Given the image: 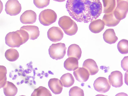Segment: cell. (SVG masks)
I'll use <instances>...</instances> for the list:
<instances>
[{
    "instance_id": "obj_1",
    "label": "cell",
    "mask_w": 128,
    "mask_h": 96,
    "mask_svg": "<svg viewBox=\"0 0 128 96\" xmlns=\"http://www.w3.org/2000/svg\"><path fill=\"white\" fill-rule=\"evenodd\" d=\"M66 7L72 18L84 23L96 19L100 15L102 8L100 0H67Z\"/></svg>"
},
{
    "instance_id": "obj_2",
    "label": "cell",
    "mask_w": 128,
    "mask_h": 96,
    "mask_svg": "<svg viewBox=\"0 0 128 96\" xmlns=\"http://www.w3.org/2000/svg\"><path fill=\"white\" fill-rule=\"evenodd\" d=\"M29 39L28 32L24 30L20 29L19 30L7 34L5 38V43L11 48H19Z\"/></svg>"
},
{
    "instance_id": "obj_3",
    "label": "cell",
    "mask_w": 128,
    "mask_h": 96,
    "mask_svg": "<svg viewBox=\"0 0 128 96\" xmlns=\"http://www.w3.org/2000/svg\"><path fill=\"white\" fill-rule=\"evenodd\" d=\"M58 24L66 34L72 36L75 34L78 30L77 25L70 17L64 16L60 17Z\"/></svg>"
},
{
    "instance_id": "obj_4",
    "label": "cell",
    "mask_w": 128,
    "mask_h": 96,
    "mask_svg": "<svg viewBox=\"0 0 128 96\" xmlns=\"http://www.w3.org/2000/svg\"><path fill=\"white\" fill-rule=\"evenodd\" d=\"M66 47L64 44L58 43L53 44L48 49L49 54L50 57L56 60L62 58L66 53Z\"/></svg>"
},
{
    "instance_id": "obj_5",
    "label": "cell",
    "mask_w": 128,
    "mask_h": 96,
    "mask_svg": "<svg viewBox=\"0 0 128 96\" xmlns=\"http://www.w3.org/2000/svg\"><path fill=\"white\" fill-rule=\"evenodd\" d=\"M57 15L56 12L50 9H46L42 11L39 16L40 23L45 26H49L56 21Z\"/></svg>"
},
{
    "instance_id": "obj_6",
    "label": "cell",
    "mask_w": 128,
    "mask_h": 96,
    "mask_svg": "<svg viewBox=\"0 0 128 96\" xmlns=\"http://www.w3.org/2000/svg\"><path fill=\"white\" fill-rule=\"evenodd\" d=\"M116 6L113 11L115 17L121 20L126 17L128 10V0H116Z\"/></svg>"
},
{
    "instance_id": "obj_7",
    "label": "cell",
    "mask_w": 128,
    "mask_h": 96,
    "mask_svg": "<svg viewBox=\"0 0 128 96\" xmlns=\"http://www.w3.org/2000/svg\"><path fill=\"white\" fill-rule=\"evenodd\" d=\"M111 85L109 80L103 77L97 78L93 84L94 90L100 93H105L108 92L110 88Z\"/></svg>"
},
{
    "instance_id": "obj_8",
    "label": "cell",
    "mask_w": 128,
    "mask_h": 96,
    "mask_svg": "<svg viewBox=\"0 0 128 96\" xmlns=\"http://www.w3.org/2000/svg\"><path fill=\"white\" fill-rule=\"evenodd\" d=\"M5 11L10 16H15L21 12L22 6L17 0H8L5 5Z\"/></svg>"
},
{
    "instance_id": "obj_9",
    "label": "cell",
    "mask_w": 128,
    "mask_h": 96,
    "mask_svg": "<svg viewBox=\"0 0 128 96\" xmlns=\"http://www.w3.org/2000/svg\"><path fill=\"white\" fill-rule=\"evenodd\" d=\"M108 79L111 85L115 88L120 87L123 84V75L119 71L112 72L108 76Z\"/></svg>"
},
{
    "instance_id": "obj_10",
    "label": "cell",
    "mask_w": 128,
    "mask_h": 96,
    "mask_svg": "<svg viewBox=\"0 0 128 96\" xmlns=\"http://www.w3.org/2000/svg\"><path fill=\"white\" fill-rule=\"evenodd\" d=\"M47 34L48 38L53 42L60 41L64 36L63 32L61 29L56 26H53L49 29Z\"/></svg>"
},
{
    "instance_id": "obj_11",
    "label": "cell",
    "mask_w": 128,
    "mask_h": 96,
    "mask_svg": "<svg viewBox=\"0 0 128 96\" xmlns=\"http://www.w3.org/2000/svg\"><path fill=\"white\" fill-rule=\"evenodd\" d=\"M37 15L34 11L30 10L24 12L20 17V20L24 24H32L35 23L36 20Z\"/></svg>"
},
{
    "instance_id": "obj_12",
    "label": "cell",
    "mask_w": 128,
    "mask_h": 96,
    "mask_svg": "<svg viewBox=\"0 0 128 96\" xmlns=\"http://www.w3.org/2000/svg\"><path fill=\"white\" fill-rule=\"evenodd\" d=\"M49 88L54 94H60L63 89V85L61 80L58 78H53L50 79L48 82Z\"/></svg>"
},
{
    "instance_id": "obj_13",
    "label": "cell",
    "mask_w": 128,
    "mask_h": 96,
    "mask_svg": "<svg viewBox=\"0 0 128 96\" xmlns=\"http://www.w3.org/2000/svg\"><path fill=\"white\" fill-rule=\"evenodd\" d=\"M82 67L88 70L90 75H95L99 70L96 62L90 58L87 59L84 61L82 64Z\"/></svg>"
},
{
    "instance_id": "obj_14",
    "label": "cell",
    "mask_w": 128,
    "mask_h": 96,
    "mask_svg": "<svg viewBox=\"0 0 128 96\" xmlns=\"http://www.w3.org/2000/svg\"><path fill=\"white\" fill-rule=\"evenodd\" d=\"M73 74L76 80L80 82H86L90 75L88 70L83 67H78L74 71Z\"/></svg>"
},
{
    "instance_id": "obj_15",
    "label": "cell",
    "mask_w": 128,
    "mask_h": 96,
    "mask_svg": "<svg viewBox=\"0 0 128 96\" xmlns=\"http://www.w3.org/2000/svg\"><path fill=\"white\" fill-rule=\"evenodd\" d=\"M102 20L105 25L108 27L116 26L120 22V20L117 19L114 16L113 12L105 14L102 18Z\"/></svg>"
},
{
    "instance_id": "obj_16",
    "label": "cell",
    "mask_w": 128,
    "mask_h": 96,
    "mask_svg": "<svg viewBox=\"0 0 128 96\" xmlns=\"http://www.w3.org/2000/svg\"><path fill=\"white\" fill-rule=\"evenodd\" d=\"M24 30L28 33L29 39L34 40L36 39L40 35V31L38 27L34 25L24 26L20 28Z\"/></svg>"
},
{
    "instance_id": "obj_17",
    "label": "cell",
    "mask_w": 128,
    "mask_h": 96,
    "mask_svg": "<svg viewBox=\"0 0 128 96\" xmlns=\"http://www.w3.org/2000/svg\"><path fill=\"white\" fill-rule=\"evenodd\" d=\"M104 24L103 21L100 19L94 20L90 24L89 28L92 32L98 33L101 32L104 28Z\"/></svg>"
},
{
    "instance_id": "obj_18",
    "label": "cell",
    "mask_w": 128,
    "mask_h": 96,
    "mask_svg": "<svg viewBox=\"0 0 128 96\" xmlns=\"http://www.w3.org/2000/svg\"><path fill=\"white\" fill-rule=\"evenodd\" d=\"M82 54L80 48L76 44H72L68 47L67 56L68 57H74L78 60L81 57Z\"/></svg>"
},
{
    "instance_id": "obj_19",
    "label": "cell",
    "mask_w": 128,
    "mask_h": 96,
    "mask_svg": "<svg viewBox=\"0 0 128 96\" xmlns=\"http://www.w3.org/2000/svg\"><path fill=\"white\" fill-rule=\"evenodd\" d=\"M103 36L104 41L110 44L115 43L118 40L114 29L112 28L106 30L104 33Z\"/></svg>"
},
{
    "instance_id": "obj_20",
    "label": "cell",
    "mask_w": 128,
    "mask_h": 96,
    "mask_svg": "<svg viewBox=\"0 0 128 96\" xmlns=\"http://www.w3.org/2000/svg\"><path fill=\"white\" fill-rule=\"evenodd\" d=\"M3 88L4 94L6 96H14L18 92V88L16 86L8 81H6Z\"/></svg>"
},
{
    "instance_id": "obj_21",
    "label": "cell",
    "mask_w": 128,
    "mask_h": 96,
    "mask_svg": "<svg viewBox=\"0 0 128 96\" xmlns=\"http://www.w3.org/2000/svg\"><path fill=\"white\" fill-rule=\"evenodd\" d=\"M78 60L75 58L69 57L64 62V67L68 70L74 71L78 67Z\"/></svg>"
},
{
    "instance_id": "obj_22",
    "label": "cell",
    "mask_w": 128,
    "mask_h": 96,
    "mask_svg": "<svg viewBox=\"0 0 128 96\" xmlns=\"http://www.w3.org/2000/svg\"><path fill=\"white\" fill-rule=\"evenodd\" d=\"M61 80L64 87L68 88L72 86L74 82V80L72 75L68 73L63 75L60 78Z\"/></svg>"
},
{
    "instance_id": "obj_23",
    "label": "cell",
    "mask_w": 128,
    "mask_h": 96,
    "mask_svg": "<svg viewBox=\"0 0 128 96\" xmlns=\"http://www.w3.org/2000/svg\"><path fill=\"white\" fill-rule=\"evenodd\" d=\"M104 6L103 13H108L113 12L116 6V0H102Z\"/></svg>"
},
{
    "instance_id": "obj_24",
    "label": "cell",
    "mask_w": 128,
    "mask_h": 96,
    "mask_svg": "<svg viewBox=\"0 0 128 96\" xmlns=\"http://www.w3.org/2000/svg\"><path fill=\"white\" fill-rule=\"evenodd\" d=\"M19 56V53L16 49L10 48L6 50L5 53V56L6 59L11 62L16 60Z\"/></svg>"
},
{
    "instance_id": "obj_25",
    "label": "cell",
    "mask_w": 128,
    "mask_h": 96,
    "mask_svg": "<svg viewBox=\"0 0 128 96\" xmlns=\"http://www.w3.org/2000/svg\"><path fill=\"white\" fill-rule=\"evenodd\" d=\"M31 96H51L52 95L49 90L45 87L40 86L34 90Z\"/></svg>"
},
{
    "instance_id": "obj_26",
    "label": "cell",
    "mask_w": 128,
    "mask_h": 96,
    "mask_svg": "<svg viewBox=\"0 0 128 96\" xmlns=\"http://www.w3.org/2000/svg\"><path fill=\"white\" fill-rule=\"evenodd\" d=\"M117 47L118 51L122 54H126L128 53V41L123 39L118 42Z\"/></svg>"
},
{
    "instance_id": "obj_27",
    "label": "cell",
    "mask_w": 128,
    "mask_h": 96,
    "mask_svg": "<svg viewBox=\"0 0 128 96\" xmlns=\"http://www.w3.org/2000/svg\"><path fill=\"white\" fill-rule=\"evenodd\" d=\"M6 68L3 66H0V89L5 84L7 80Z\"/></svg>"
},
{
    "instance_id": "obj_28",
    "label": "cell",
    "mask_w": 128,
    "mask_h": 96,
    "mask_svg": "<svg viewBox=\"0 0 128 96\" xmlns=\"http://www.w3.org/2000/svg\"><path fill=\"white\" fill-rule=\"evenodd\" d=\"M69 95L70 96H84L83 90L76 86H73L70 88L69 92Z\"/></svg>"
},
{
    "instance_id": "obj_29",
    "label": "cell",
    "mask_w": 128,
    "mask_h": 96,
    "mask_svg": "<svg viewBox=\"0 0 128 96\" xmlns=\"http://www.w3.org/2000/svg\"><path fill=\"white\" fill-rule=\"evenodd\" d=\"M50 1V0H33V3L38 8H42L48 6Z\"/></svg>"
},
{
    "instance_id": "obj_30",
    "label": "cell",
    "mask_w": 128,
    "mask_h": 96,
    "mask_svg": "<svg viewBox=\"0 0 128 96\" xmlns=\"http://www.w3.org/2000/svg\"><path fill=\"white\" fill-rule=\"evenodd\" d=\"M128 56L124 57L121 60V65L122 68L124 71L128 70Z\"/></svg>"
},
{
    "instance_id": "obj_31",
    "label": "cell",
    "mask_w": 128,
    "mask_h": 96,
    "mask_svg": "<svg viewBox=\"0 0 128 96\" xmlns=\"http://www.w3.org/2000/svg\"><path fill=\"white\" fill-rule=\"evenodd\" d=\"M3 9V4L1 1L0 0V14L2 12Z\"/></svg>"
},
{
    "instance_id": "obj_32",
    "label": "cell",
    "mask_w": 128,
    "mask_h": 96,
    "mask_svg": "<svg viewBox=\"0 0 128 96\" xmlns=\"http://www.w3.org/2000/svg\"><path fill=\"white\" fill-rule=\"evenodd\" d=\"M54 1L58 2H62L66 0H53Z\"/></svg>"
}]
</instances>
